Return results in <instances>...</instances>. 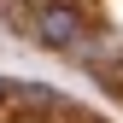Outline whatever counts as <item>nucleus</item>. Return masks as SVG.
<instances>
[{
  "instance_id": "f257e3e1",
  "label": "nucleus",
  "mask_w": 123,
  "mask_h": 123,
  "mask_svg": "<svg viewBox=\"0 0 123 123\" xmlns=\"http://www.w3.org/2000/svg\"><path fill=\"white\" fill-rule=\"evenodd\" d=\"M41 35L53 41V47H70L76 35H82V18H76V6H41Z\"/></svg>"
}]
</instances>
